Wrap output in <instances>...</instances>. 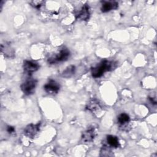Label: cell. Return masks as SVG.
<instances>
[{
	"instance_id": "2e32d148",
	"label": "cell",
	"mask_w": 157,
	"mask_h": 157,
	"mask_svg": "<svg viewBox=\"0 0 157 157\" xmlns=\"http://www.w3.org/2000/svg\"><path fill=\"white\" fill-rule=\"evenodd\" d=\"M7 131L9 134L13 133V132H15V128H14V127H13V126H7Z\"/></svg>"
},
{
	"instance_id": "e0dca14e",
	"label": "cell",
	"mask_w": 157,
	"mask_h": 157,
	"mask_svg": "<svg viewBox=\"0 0 157 157\" xmlns=\"http://www.w3.org/2000/svg\"><path fill=\"white\" fill-rule=\"evenodd\" d=\"M149 99L150 101V102L153 104H156V99L155 98H149Z\"/></svg>"
},
{
	"instance_id": "9a60e30c",
	"label": "cell",
	"mask_w": 157,
	"mask_h": 157,
	"mask_svg": "<svg viewBox=\"0 0 157 157\" xmlns=\"http://www.w3.org/2000/svg\"><path fill=\"white\" fill-rule=\"evenodd\" d=\"M29 3L33 7L37 9H39L45 3V2L43 1H30Z\"/></svg>"
},
{
	"instance_id": "5bb4252c",
	"label": "cell",
	"mask_w": 157,
	"mask_h": 157,
	"mask_svg": "<svg viewBox=\"0 0 157 157\" xmlns=\"http://www.w3.org/2000/svg\"><path fill=\"white\" fill-rule=\"evenodd\" d=\"M129 120H130V118H129V115L124 113H121L118 117V122L121 125H123V124L128 123L129 121Z\"/></svg>"
},
{
	"instance_id": "277c9868",
	"label": "cell",
	"mask_w": 157,
	"mask_h": 157,
	"mask_svg": "<svg viewBox=\"0 0 157 157\" xmlns=\"http://www.w3.org/2000/svg\"><path fill=\"white\" fill-rule=\"evenodd\" d=\"M40 122L37 124H29L24 129V134L26 136L29 138H34L35 136L40 131Z\"/></svg>"
},
{
	"instance_id": "3957f363",
	"label": "cell",
	"mask_w": 157,
	"mask_h": 157,
	"mask_svg": "<svg viewBox=\"0 0 157 157\" xmlns=\"http://www.w3.org/2000/svg\"><path fill=\"white\" fill-rule=\"evenodd\" d=\"M37 83V81L36 79L26 80L21 85V90L26 95H31L34 93Z\"/></svg>"
},
{
	"instance_id": "5b68a950",
	"label": "cell",
	"mask_w": 157,
	"mask_h": 157,
	"mask_svg": "<svg viewBox=\"0 0 157 157\" xmlns=\"http://www.w3.org/2000/svg\"><path fill=\"white\" fill-rule=\"evenodd\" d=\"M45 91L50 94H56L60 89L59 84L55 80L50 79L44 86Z\"/></svg>"
},
{
	"instance_id": "8992f818",
	"label": "cell",
	"mask_w": 157,
	"mask_h": 157,
	"mask_svg": "<svg viewBox=\"0 0 157 157\" xmlns=\"http://www.w3.org/2000/svg\"><path fill=\"white\" fill-rule=\"evenodd\" d=\"M23 67L25 73L28 74H31L39 69V65L36 62L25 60L23 62Z\"/></svg>"
},
{
	"instance_id": "ba28073f",
	"label": "cell",
	"mask_w": 157,
	"mask_h": 157,
	"mask_svg": "<svg viewBox=\"0 0 157 157\" xmlns=\"http://www.w3.org/2000/svg\"><path fill=\"white\" fill-rule=\"evenodd\" d=\"M96 135V132L95 129L93 128H90L83 132L82 136V140L84 142H91L94 139Z\"/></svg>"
},
{
	"instance_id": "7c38bea8",
	"label": "cell",
	"mask_w": 157,
	"mask_h": 157,
	"mask_svg": "<svg viewBox=\"0 0 157 157\" xmlns=\"http://www.w3.org/2000/svg\"><path fill=\"white\" fill-rule=\"evenodd\" d=\"M75 71V67L74 65H71L66 68L62 73V76L65 78L71 77L72 75L74 74Z\"/></svg>"
},
{
	"instance_id": "30bf717a",
	"label": "cell",
	"mask_w": 157,
	"mask_h": 157,
	"mask_svg": "<svg viewBox=\"0 0 157 157\" xmlns=\"http://www.w3.org/2000/svg\"><path fill=\"white\" fill-rule=\"evenodd\" d=\"M86 108L88 110H89L91 112H94L96 110H98L99 109H100L101 105L98 100H96L95 99H93L89 102V103L87 105Z\"/></svg>"
},
{
	"instance_id": "6da1fadb",
	"label": "cell",
	"mask_w": 157,
	"mask_h": 157,
	"mask_svg": "<svg viewBox=\"0 0 157 157\" xmlns=\"http://www.w3.org/2000/svg\"><path fill=\"white\" fill-rule=\"evenodd\" d=\"M117 67V63L114 61L104 60L98 65L91 68V75L94 78L101 77L104 72L113 70Z\"/></svg>"
},
{
	"instance_id": "4fadbf2b",
	"label": "cell",
	"mask_w": 157,
	"mask_h": 157,
	"mask_svg": "<svg viewBox=\"0 0 157 157\" xmlns=\"http://www.w3.org/2000/svg\"><path fill=\"white\" fill-rule=\"evenodd\" d=\"M1 52L4 53V55L7 57H13L14 55L13 50L9 45L3 46L2 44L1 45Z\"/></svg>"
},
{
	"instance_id": "52a82bcc",
	"label": "cell",
	"mask_w": 157,
	"mask_h": 157,
	"mask_svg": "<svg viewBox=\"0 0 157 157\" xmlns=\"http://www.w3.org/2000/svg\"><path fill=\"white\" fill-rule=\"evenodd\" d=\"M90 15V7L87 4H85L76 14V19L82 21H86L89 19Z\"/></svg>"
},
{
	"instance_id": "9c48e42d",
	"label": "cell",
	"mask_w": 157,
	"mask_h": 157,
	"mask_svg": "<svg viewBox=\"0 0 157 157\" xmlns=\"http://www.w3.org/2000/svg\"><path fill=\"white\" fill-rule=\"evenodd\" d=\"M118 6V4L115 1H103L101 7L102 12H107L111 10L116 9Z\"/></svg>"
},
{
	"instance_id": "8fae6325",
	"label": "cell",
	"mask_w": 157,
	"mask_h": 157,
	"mask_svg": "<svg viewBox=\"0 0 157 157\" xmlns=\"http://www.w3.org/2000/svg\"><path fill=\"white\" fill-rule=\"evenodd\" d=\"M107 142L109 145L114 148H117L120 145L118 137L112 135H109L107 136Z\"/></svg>"
},
{
	"instance_id": "7a4b0ae2",
	"label": "cell",
	"mask_w": 157,
	"mask_h": 157,
	"mask_svg": "<svg viewBox=\"0 0 157 157\" xmlns=\"http://www.w3.org/2000/svg\"><path fill=\"white\" fill-rule=\"evenodd\" d=\"M69 50L66 48H63L58 53H55L54 55L50 56L47 59V61L50 64H56L58 63L66 61L69 57Z\"/></svg>"
}]
</instances>
